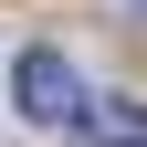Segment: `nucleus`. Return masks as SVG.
I'll return each instance as SVG.
<instances>
[{
    "instance_id": "2",
    "label": "nucleus",
    "mask_w": 147,
    "mask_h": 147,
    "mask_svg": "<svg viewBox=\"0 0 147 147\" xmlns=\"http://www.w3.org/2000/svg\"><path fill=\"white\" fill-rule=\"evenodd\" d=\"M74 147H147V105H126V95H84Z\"/></svg>"
},
{
    "instance_id": "1",
    "label": "nucleus",
    "mask_w": 147,
    "mask_h": 147,
    "mask_svg": "<svg viewBox=\"0 0 147 147\" xmlns=\"http://www.w3.org/2000/svg\"><path fill=\"white\" fill-rule=\"evenodd\" d=\"M11 95H21L32 126H74V116H84V84H74V63H63L53 42H32L21 63H11Z\"/></svg>"
}]
</instances>
